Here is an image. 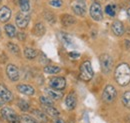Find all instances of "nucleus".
Masks as SVG:
<instances>
[{
	"instance_id": "f257e3e1",
	"label": "nucleus",
	"mask_w": 130,
	"mask_h": 123,
	"mask_svg": "<svg viewBox=\"0 0 130 123\" xmlns=\"http://www.w3.org/2000/svg\"><path fill=\"white\" fill-rule=\"evenodd\" d=\"M115 81L120 86H126L130 83V66L127 63L119 64L114 72Z\"/></svg>"
},
{
	"instance_id": "f03ea898",
	"label": "nucleus",
	"mask_w": 130,
	"mask_h": 123,
	"mask_svg": "<svg viewBox=\"0 0 130 123\" xmlns=\"http://www.w3.org/2000/svg\"><path fill=\"white\" fill-rule=\"evenodd\" d=\"M93 75H94V72H93L91 62L88 60L82 62L79 69V78L83 81H90Z\"/></svg>"
},
{
	"instance_id": "7ed1b4c3",
	"label": "nucleus",
	"mask_w": 130,
	"mask_h": 123,
	"mask_svg": "<svg viewBox=\"0 0 130 123\" xmlns=\"http://www.w3.org/2000/svg\"><path fill=\"white\" fill-rule=\"evenodd\" d=\"M1 116L7 121L8 123H20L21 117L17 115L14 110H12L9 107H3L0 111Z\"/></svg>"
},
{
	"instance_id": "20e7f679",
	"label": "nucleus",
	"mask_w": 130,
	"mask_h": 123,
	"mask_svg": "<svg viewBox=\"0 0 130 123\" xmlns=\"http://www.w3.org/2000/svg\"><path fill=\"white\" fill-rule=\"evenodd\" d=\"M99 61H100V67H101V70H102L103 73L108 74L112 70L113 59L109 54H107V53L101 54L100 58H99Z\"/></svg>"
},
{
	"instance_id": "39448f33",
	"label": "nucleus",
	"mask_w": 130,
	"mask_h": 123,
	"mask_svg": "<svg viewBox=\"0 0 130 123\" xmlns=\"http://www.w3.org/2000/svg\"><path fill=\"white\" fill-rule=\"evenodd\" d=\"M117 96V91L113 85H106L103 92H102V99L105 103H111L115 100Z\"/></svg>"
},
{
	"instance_id": "423d86ee",
	"label": "nucleus",
	"mask_w": 130,
	"mask_h": 123,
	"mask_svg": "<svg viewBox=\"0 0 130 123\" xmlns=\"http://www.w3.org/2000/svg\"><path fill=\"white\" fill-rule=\"evenodd\" d=\"M89 13H90L91 18L95 21H101L103 19L102 7H101L100 3H98V2H93L91 4L90 9H89Z\"/></svg>"
},
{
	"instance_id": "0eeeda50",
	"label": "nucleus",
	"mask_w": 130,
	"mask_h": 123,
	"mask_svg": "<svg viewBox=\"0 0 130 123\" xmlns=\"http://www.w3.org/2000/svg\"><path fill=\"white\" fill-rule=\"evenodd\" d=\"M72 10L73 12L78 16H83L86 14V10H87V6H86V2L84 0H75L72 2L71 4Z\"/></svg>"
},
{
	"instance_id": "6e6552de",
	"label": "nucleus",
	"mask_w": 130,
	"mask_h": 123,
	"mask_svg": "<svg viewBox=\"0 0 130 123\" xmlns=\"http://www.w3.org/2000/svg\"><path fill=\"white\" fill-rule=\"evenodd\" d=\"M49 86L51 88L55 89V90L62 91V90H64L65 87H66V80H65L64 77H53L49 81Z\"/></svg>"
},
{
	"instance_id": "1a4fd4ad",
	"label": "nucleus",
	"mask_w": 130,
	"mask_h": 123,
	"mask_svg": "<svg viewBox=\"0 0 130 123\" xmlns=\"http://www.w3.org/2000/svg\"><path fill=\"white\" fill-rule=\"evenodd\" d=\"M29 21H30V15L28 13L20 12V13H17L16 17H15V23L21 29L26 28L29 24Z\"/></svg>"
},
{
	"instance_id": "9d476101",
	"label": "nucleus",
	"mask_w": 130,
	"mask_h": 123,
	"mask_svg": "<svg viewBox=\"0 0 130 123\" xmlns=\"http://www.w3.org/2000/svg\"><path fill=\"white\" fill-rule=\"evenodd\" d=\"M6 74L8 78L15 82L17 80H19V77H20V73H19V69L17 68L14 64H8L7 67H6Z\"/></svg>"
},
{
	"instance_id": "9b49d317",
	"label": "nucleus",
	"mask_w": 130,
	"mask_h": 123,
	"mask_svg": "<svg viewBox=\"0 0 130 123\" xmlns=\"http://www.w3.org/2000/svg\"><path fill=\"white\" fill-rule=\"evenodd\" d=\"M77 105V98L75 92H70L65 98V106L68 110H73Z\"/></svg>"
},
{
	"instance_id": "f8f14e48",
	"label": "nucleus",
	"mask_w": 130,
	"mask_h": 123,
	"mask_svg": "<svg viewBox=\"0 0 130 123\" xmlns=\"http://www.w3.org/2000/svg\"><path fill=\"white\" fill-rule=\"evenodd\" d=\"M111 30L113 32L114 35H116V36H122L124 33H125V28H124V25H123V23L121 22V21H119V20H116V21H114L113 23H112V25H111Z\"/></svg>"
},
{
	"instance_id": "ddd939ff",
	"label": "nucleus",
	"mask_w": 130,
	"mask_h": 123,
	"mask_svg": "<svg viewBox=\"0 0 130 123\" xmlns=\"http://www.w3.org/2000/svg\"><path fill=\"white\" fill-rule=\"evenodd\" d=\"M58 36H59V39H60L61 43H62L65 47H68V48H69V47L74 46L73 38H72L69 34L65 33V32H60V33L58 34Z\"/></svg>"
},
{
	"instance_id": "4468645a",
	"label": "nucleus",
	"mask_w": 130,
	"mask_h": 123,
	"mask_svg": "<svg viewBox=\"0 0 130 123\" xmlns=\"http://www.w3.org/2000/svg\"><path fill=\"white\" fill-rule=\"evenodd\" d=\"M0 96L3 98L5 102H11L13 100L12 92L3 84H0Z\"/></svg>"
},
{
	"instance_id": "2eb2a0df",
	"label": "nucleus",
	"mask_w": 130,
	"mask_h": 123,
	"mask_svg": "<svg viewBox=\"0 0 130 123\" xmlns=\"http://www.w3.org/2000/svg\"><path fill=\"white\" fill-rule=\"evenodd\" d=\"M17 90L20 93L28 95V96H31L35 93L33 86L29 85V84H19V85H17Z\"/></svg>"
},
{
	"instance_id": "dca6fc26",
	"label": "nucleus",
	"mask_w": 130,
	"mask_h": 123,
	"mask_svg": "<svg viewBox=\"0 0 130 123\" xmlns=\"http://www.w3.org/2000/svg\"><path fill=\"white\" fill-rule=\"evenodd\" d=\"M45 93H46V95H47L48 97H50L52 100H59V99H61L62 96H63V94H62L61 91L55 90V89H53V88H51V87L46 88V89H45Z\"/></svg>"
},
{
	"instance_id": "f3484780",
	"label": "nucleus",
	"mask_w": 130,
	"mask_h": 123,
	"mask_svg": "<svg viewBox=\"0 0 130 123\" xmlns=\"http://www.w3.org/2000/svg\"><path fill=\"white\" fill-rule=\"evenodd\" d=\"M11 17V10L7 6L0 8V22H7Z\"/></svg>"
},
{
	"instance_id": "a211bd4d",
	"label": "nucleus",
	"mask_w": 130,
	"mask_h": 123,
	"mask_svg": "<svg viewBox=\"0 0 130 123\" xmlns=\"http://www.w3.org/2000/svg\"><path fill=\"white\" fill-rule=\"evenodd\" d=\"M75 21H76L75 18L72 15H70V14H63L61 16V24L63 26H66V27L71 26V25H73L75 23Z\"/></svg>"
},
{
	"instance_id": "6ab92c4d",
	"label": "nucleus",
	"mask_w": 130,
	"mask_h": 123,
	"mask_svg": "<svg viewBox=\"0 0 130 123\" xmlns=\"http://www.w3.org/2000/svg\"><path fill=\"white\" fill-rule=\"evenodd\" d=\"M45 32H46V28L42 22L36 23L35 26L33 27V34L36 36H42L45 34Z\"/></svg>"
},
{
	"instance_id": "aec40b11",
	"label": "nucleus",
	"mask_w": 130,
	"mask_h": 123,
	"mask_svg": "<svg viewBox=\"0 0 130 123\" xmlns=\"http://www.w3.org/2000/svg\"><path fill=\"white\" fill-rule=\"evenodd\" d=\"M42 109H43V111L49 115V116H51V117H58L59 116V111L56 109V108L54 107V106H42Z\"/></svg>"
},
{
	"instance_id": "412c9836",
	"label": "nucleus",
	"mask_w": 130,
	"mask_h": 123,
	"mask_svg": "<svg viewBox=\"0 0 130 123\" xmlns=\"http://www.w3.org/2000/svg\"><path fill=\"white\" fill-rule=\"evenodd\" d=\"M33 115L35 116V118H37L40 122H47L48 118H47V115L44 111H40L38 109H34L32 111Z\"/></svg>"
},
{
	"instance_id": "4be33fe9",
	"label": "nucleus",
	"mask_w": 130,
	"mask_h": 123,
	"mask_svg": "<svg viewBox=\"0 0 130 123\" xmlns=\"http://www.w3.org/2000/svg\"><path fill=\"white\" fill-rule=\"evenodd\" d=\"M24 56L29 59V60H32L34 58H36L37 56V51L32 48V47H25L24 48Z\"/></svg>"
},
{
	"instance_id": "5701e85b",
	"label": "nucleus",
	"mask_w": 130,
	"mask_h": 123,
	"mask_svg": "<svg viewBox=\"0 0 130 123\" xmlns=\"http://www.w3.org/2000/svg\"><path fill=\"white\" fill-rule=\"evenodd\" d=\"M4 30H5L6 35H7L8 37H10V38H13V37L16 36V34H17L16 28H15V26L12 25V24H6L5 27H4Z\"/></svg>"
},
{
	"instance_id": "b1692460",
	"label": "nucleus",
	"mask_w": 130,
	"mask_h": 123,
	"mask_svg": "<svg viewBox=\"0 0 130 123\" xmlns=\"http://www.w3.org/2000/svg\"><path fill=\"white\" fill-rule=\"evenodd\" d=\"M21 12L28 13L30 11V1L29 0H18Z\"/></svg>"
},
{
	"instance_id": "393cba45",
	"label": "nucleus",
	"mask_w": 130,
	"mask_h": 123,
	"mask_svg": "<svg viewBox=\"0 0 130 123\" xmlns=\"http://www.w3.org/2000/svg\"><path fill=\"white\" fill-rule=\"evenodd\" d=\"M61 71V68L54 65H47L44 67V72L47 74H57Z\"/></svg>"
},
{
	"instance_id": "a878e982",
	"label": "nucleus",
	"mask_w": 130,
	"mask_h": 123,
	"mask_svg": "<svg viewBox=\"0 0 130 123\" xmlns=\"http://www.w3.org/2000/svg\"><path fill=\"white\" fill-rule=\"evenodd\" d=\"M40 103L42 106H54V103H53V100L48 97V96H41L40 97Z\"/></svg>"
},
{
	"instance_id": "bb28decb",
	"label": "nucleus",
	"mask_w": 130,
	"mask_h": 123,
	"mask_svg": "<svg viewBox=\"0 0 130 123\" xmlns=\"http://www.w3.org/2000/svg\"><path fill=\"white\" fill-rule=\"evenodd\" d=\"M121 101H122V104L125 107L130 109V91H126V92L123 93Z\"/></svg>"
},
{
	"instance_id": "cd10ccee",
	"label": "nucleus",
	"mask_w": 130,
	"mask_h": 123,
	"mask_svg": "<svg viewBox=\"0 0 130 123\" xmlns=\"http://www.w3.org/2000/svg\"><path fill=\"white\" fill-rule=\"evenodd\" d=\"M105 12L110 17H114L116 15V5L115 4H108L105 7Z\"/></svg>"
},
{
	"instance_id": "c85d7f7f",
	"label": "nucleus",
	"mask_w": 130,
	"mask_h": 123,
	"mask_svg": "<svg viewBox=\"0 0 130 123\" xmlns=\"http://www.w3.org/2000/svg\"><path fill=\"white\" fill-rule=\"evenodd\" d=\"M44 18H45V20L48 23H50V24H54L56 22V17H55V15L52 12H50V11H45L44 12Z\"/></svg>"
},
{
	"instance_id": "c756f323",
	"label": "nucleus",
	"mask_w": 130,
	"mask_h": 123,
	"mask_svg": "<svg viewBox=\"0 0 130 123\" xmlns=\"http://www.w3.org/2000/svg\"><path fill=\"white\" fill-rule=\"evenodd\" d=\"M17 105H18V107L20 108L22 111H28L29 110V103L26 101V100H24V99H20V100H18V102H17Z\"/></svg>"
},
{
	"instance_id": "7c9ffc66",
	"label": "nucleus",
	"mask_w": 130,
	"mask_h": 123,
	"mask_svg": "<svg viewBox=\"0 0 130 123\" xmlns=\"http://www.w3.org/2000/svg\"><path fill=\"white\" fill-rule=\"evenodd\" d=\"M7 47H8V49H9V51H10L11 53H13L14 55H16V56H19V55H20V49H19L18 45L14 44V43H8V44H7Z\"/></svg>"
},
{
	"instance_id": "2f4dec72",
	"label": "nucleus",
	"mask_w": 130,
	"mask_h": 123,
	"mask_svg": "<svg viewBox=\"0 0 130 123\" xmlns=\"http://www.w3.org/2000/svg\"><path fill=\"white\" fill-rule=\"evenodd\" d=\"M21 118H22L26 123H41L37 118L33 117L31 115H26V114H24V115L21 116Z\"/></svg>"
},
{
	"instance_id": "473e14b6",
	"label": "nucleus",
	"mask_w": 130,
	"mask_h": 123,
	"mask_svg": "<svg viewBox=\"0 0 130 123\" xmlns=\"http://www.w3.org/2000/svg\"><path fill=\"white\" fill-rule=\"evenodd\" d=\"M49 4H50L52 7L59 8V7L62 6L63 2H62V0H49Z\"/></svg>"
},
{
	"instance_id": "72a5a7b5",
	"label": "nucleus",
	"mask_w": 130,
	"mask_h": 123,
	"mask_svg": "<svg viewBox=\"0 0 130 123\" xmlns=\"http://www.w3.org/2000/svg\"><path fill=\"white\" fill-rule=\"evenodd\" d=\"M69 57L70 58H72V59H77V58H79V56H80V54L78 53V52H75V51H72V52H69Z\"/></svg>"
},
{
	"instance_id": "f704fd0d",
	"label": "nucleus",
	"mask_w": 130,
	"mask_h": 123,
	"mask_svg": "<svg viewBox=\"0 0 130 123\" xmlns=\"http://www.w3.org/2000/svg\"><path fill=\"white\" fill-rule=\"evenodd\" d=\"M53 123H65V121L62 119V118L55 117V118H54V120H53Z\"/></svg>"
},
{
	"instance_id": "c9c22d12",
	"label": "nucleus",
	"mask_w": 130,
	"mask_h": 123,
	"mask_svg": "<svg viewBox=\"0 0 130 123\" xmlns=\"http://www.w3.org/2000/svg\"><path fill=\"white\" fill-rule=\"evenodd\" d=\"M124 45H125V48H126V49H129L130 48V40L125 39V41H124Z\"/></svg>"
},
{
	"instance_id": "e433bc0d",
	"label": "nucleus",
	"mask_w": 130,
	"mask_h": 123,
	"mask_svg": "<svg viewBox=\"0 0 130 123\" xmlns=\"http://www.w3.org/2000/svg\"><path fill=\"white\" fill-rule=\"evenodd\" d=\"M4 102H5V101H4V100H3V98L0 96V106H2V105L4 104Z\"/></svg>"
},
{
	"instance_id": "4c0bfd02",
	"label": "nucleus",
	"mask_w": 130,
	"mask_h": 123,
	"mask_svg": "<svg viewBox=\"0 0 130 123\" xmlns=\"http://www.w3.org/2000/svg\"><path fill=\"white\" fill-rule=\"evenodd\" d=\"M127 14H128V16L130 17V4H129V7H128V9H127Z\"/></svg>"
},
{
	"instance_id": "58836bf2",
	"label": "nucleus",
	"mask_w": 130,
	"mask_h": 123,
	"mask_svg": "<svg viewBox=\"0 0 130 123\" xmlns=\"http://www.w3.org/2000/svg\"><path fill=\"white\" fill-rule=\"evenodd\" d=\"M0 35H1V29H0Z\"/></svg>"
},
{
	"instance_id": "ea45409f",
	"label": "nucleus",
	"mask_w": 130,
	"mask_h": 123,
	"mask_svg": "<svg viewBox=\"0 0 130 123\" xmlns=\"http://www.w3.org/2000/svg\"><path fill=\"white\" fill-rule=\"evenodd\" d=\"M1 1H2V0H0V3H1Z\"/></svg>"
},
{
	"instance_id": "a19ab883",
	"label": "nucleus",
	"mask_w": 130,
	"mask_h": 123,
	"mask_svg": "<svg viewBox=\"0 0 130 123\" xmlns=\"http://www.w3.org/2000/svg\"><path fill=\"white\" fill-rule=\"evenodd\" d=\"M129 21H130V17H129Z\"/></svg>"
}]
</instances>
